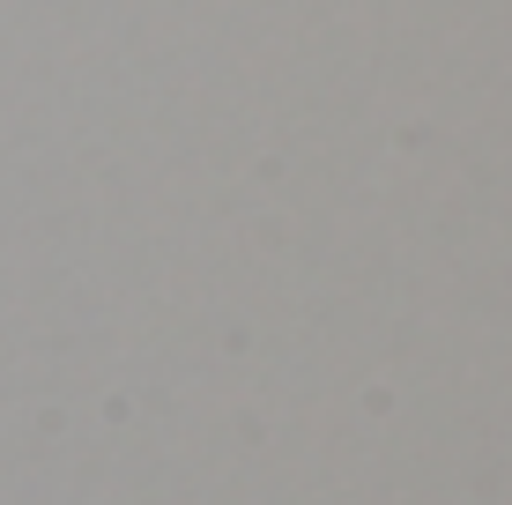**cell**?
Listing matches in <instances>:
<instances>
[]
</instances>
